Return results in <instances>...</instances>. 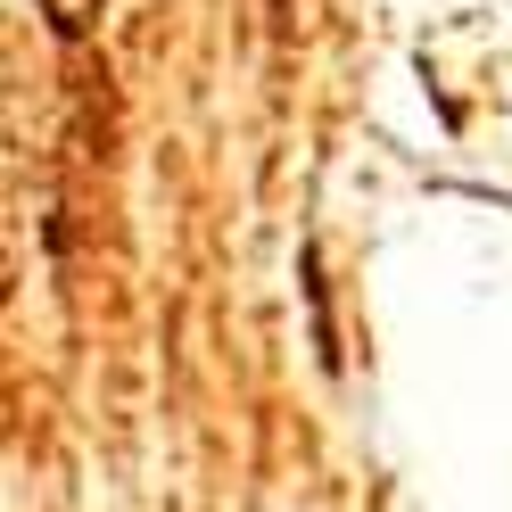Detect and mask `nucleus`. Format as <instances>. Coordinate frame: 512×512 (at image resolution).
<instances>
[{
    "instance_id": "nucleus-1",
    "label": "nucleus",
    "mask_w": 512,
    "mask_h": 512,
    "mask_svg": "<svg viewBox=\"0 0 512 512\" xmlns=\"http://www.w3.org/2000/svg\"><path fill=\"white\" fill-rule=\"evenodd\" d=\"M42 17H50V34H58V42H83V34H91V17H100V0H42Z\"/></svg>"
}]
</instances>
